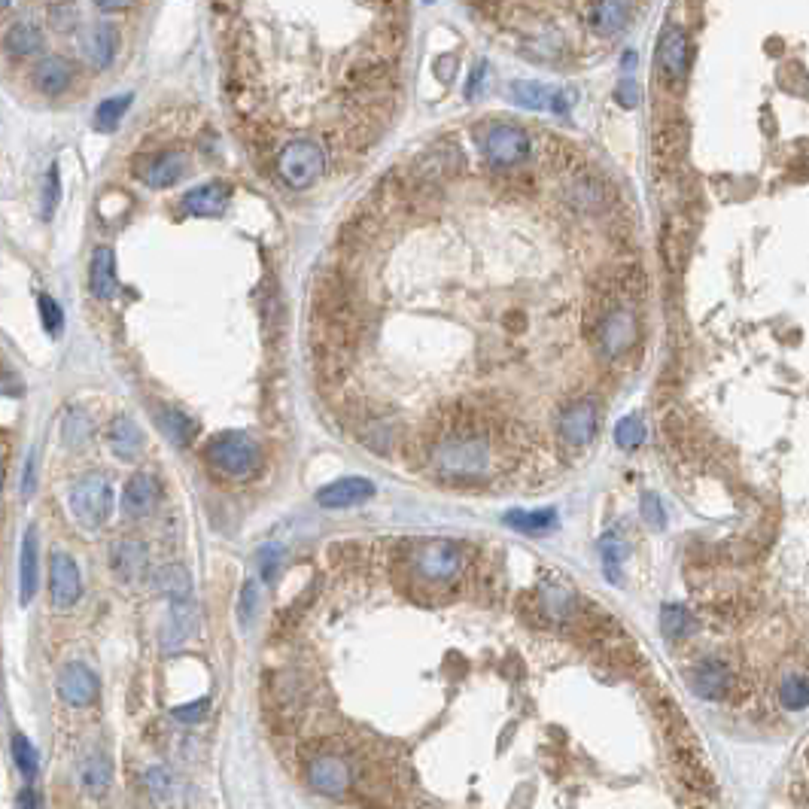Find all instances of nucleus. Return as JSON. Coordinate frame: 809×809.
<instances>
[{
	"label": "nucleus",
	"mask_w": 809,
	"mask_h": 809,
	"mask_svg": "<svg viewBox=\"0 0 809 809\" xmlns=\"http://www.w3.org/2000/svg\"><path fill=\"white\" fill-rule=\"evenodd\" d=\"M597 426H600V414H597L594 402H575L560 414V435L572 448H581V445H587V441H594Z\"/></svg>",
	"instance_id": "nucleus-10"
},
{
	"label": "nucleus",
	"mask_w": 809,
	"mask_h": 809,
	"mask_svg": "<svg viewBox=\"0 0 809 809\" xmlns=\"http://www.w3.org/2000/svg\"><path fill=\"white\" fill-rule=\"evenodd\" d=\"M40 314H43L46 332L58 338L61 329H64V314H61V308H58V302H55L52 296H40Z\"/></svg>",
	"instance_id": "nucleus-41"
},
{
	"label": "nucleus",
	"mask_w": 809,
	"mask_h": 809,
	"mask_svg": "<svg viewBox=\"0 0 809 809\" xmlns=\"http://www.w3.org/2000/svg\"><path fill=\"white\" fill-rule=\"evenodd\" d=\"M49 16L55 19L58 28H70V25H73V16H77V7H70V4L58 7V4H52V7H49Z\"/></svg>",
	"instance_id": "nucleus-46"
},
{
	"label": "nucleus",
	"mask_w": 809,
	"mask_h": 809,
	"mask_svg": "<svg viewBox=\"0 0 809 809\" xmlns=\"http://www.w3.org/2000/svg\"><path fill=\"white\" fill-rule=\"evenodd\" d=\"M4 46H7L10 55L28 58V55H34V52H40V46H43V31H40V25H34V22H16V25L7 31V37H4Z\"/></svg>",
	"instance_id": "nucleus-30"
},
{
	"label": "nucleus",
	"mask_w": 809,
	"mask_h": 809,
	"mask_svg": "<svg viewBox=\"0 0 809 809\" xmlns=\"http://www.w3.org/2000/svg\"><path fill=\"white\" fill-rule=\"evenodd\" d=\"M229 198H232V189L226 183H204L192 192L183 195V210L192 213V216H219L226 207H229Z\"/></svg>",
	"instance_id": "nucleus-17"
},
{
	"label": "nucleus",
	"mask_w": 809,
	"mask_h": 809,
	"mask_svg": "<svg viewBox=\"0 0 809 809\" xmlns=\"http://www.w3.org/2000/svg\"><path fill=\"white\" fill-rule=\"evenodd\" d=\"M55 691L58 697L67 703V706H92L98 700V691H101V682L95 676V670H89L80 660H73V664H64L58 679H55Z\"/></svg>",
	"instance_id": "nucleus-8"
},
{
	"label": "nucleus",
	"mask_w": 809,
	"mask_h": 809,
	"mask_svg": "<svg viewBox=\"0 0 809 809\" xmlns=\"http://www.w3.org/2000/svg\"><path fill=\"white\" fill-rule=\"evenodd\" d=\"M600 341H603V350L609 356L624 353L636 341V320H633V314L627 308L609 311L606 320H603V329H600Z\"/></svg>",
	"instance_id": "nucleus-19"
},
{
	"label": "nucleus",
	"mask_w": 809,
	"mask_h": 809,
	"mask_svg": "<svg viewBox=\"0 0 809 809\" xmlns=\"http://www.w3.org/2000/svg\"><path fill=\"white\" fill-rule=\"evenodd\" d=\"M19 809H40V794L34 791V785H25L19 791Z\"/></svg>",
	"instance_id": "nucleus-50"
},
{
	"label": "nucleus",
	"mask_w": 809,
	"mask_h": 809,
	"mask_svg": "<svg viewBox=\"0 0 809 809\" xmlns=\"http://www.w3.org/2000/svg\"><path fill=\"white\" fill-rule=\"evenodd\" d=\"M484 156L496 168H514L530 156V134L518 125L499 122L484 137Z\"/></svg>",
	"instance_id": "nucleus-5"
},
{
	"label": "nucleus",
	"mask_w": 809,
	"mask_h": 809,
	"mask_svg": "<svg viewBox=\"0 0 809 809\" xmlns=\"http://www.w3.org/2000/svg\"><path fill=\"white\" fill-rule=\"evenodd\" d=\"M156 587L159 591L177 603V600H192V575L186 572V566L180 563H168L156 572Z\"/></svg>",
	"instance_id": "nucleus-29"
},
{
	"label": "nucleus",
	"mask_w": 809,
	"mask_h": 809,
	"mask_svg": "<svg viewBox=\"0 0 809 809\" xmlns=\"http://www.w3.org/2000/svg\"><path fill=\"white\" fill-rule=\"evenodd\" d=\"M280 563H283V548L280 545H265L259 551V569H262V578L265 581H274L277 578Z\"/></svg>",
	"instance_id": "nucleus-43"
},
{
	"label": "nucleus",
	"mask_w": 809,
	"mask_h": 809,
	"mask_svg": "<svg viewBox=\"0 0 809 809\" xmlns=\"http://www.w3.org/2000/svg\"><path fill=\"white\" fill-rule=\"evenodd\" d=\"M186 156L183 153H174V150H168V153H159V156H150L143 162V168H140V177H143V183L146 186H153V189H168V186H174L183 174H186Z\"/></svg>",
	"instance_id": "nucleus-16"
},
{
	"label": "nucleus",
	"mask_w": 809,
	"mask_h": 809,
	"mask_svg": "<svg viewBox=\"0 0 809 809\" xmlns=\"http://www.w3.org/2000/svg\"><path fill=\"white\" fill-rule=\"evenodd\" d=\"M207 460L229 478H250L259 469V448L244 432H223L207 445Z\"/></svg>",
	"instance_id": "nucleus-2"
},
{
	"label": "nucleus",
	"mask_w": 809,
	"mask_h": 809,
	"mask_svg": "<svg viewBox=\"0 0 809 809\" xmlns=\"http://www.w3.org/2000/svg\"><path fill=\"white\" fill-rule=\"evenodd\" d=\"M688 682H691V691L703 700H724L733 691V673L721 660H700L688 673Z\"/></svg>",
	"instance_id": "nucleus-11"
},
{
	"label": "nucleus",
	"mask_w": 809,
	"mask_h": 809,
	"mask_svg": "<svg viewBox=\"0 0 809 809\" xmlns=\"http://www.w3.org/2000/svg\"><path fill=\"white\" fill-rule=\"evenodd\" d=\"M600 554H603V569H606V578L612 584H621V563L627 557V545L618 539V536H606L600 542Z\"/></svg>",
	"instance_id": "nucleus-35"
},
{
	"label": "nucleus",
	"mask_w": 809,
	"mask_h": 809,
	"mask_svg": "<svg viewBox=\"0 0 809 809\" xmlns=\"http://www.w3.org/2000/svg\"><path fill=\"white\" fill-rule=\"evenodd\" d=\"M587 13H591V22L597 31L603 34H615L627 25L630 19V7L627 4H594V7H587Z\"/></svg>",
	"instance_id": "nucleus-31"
},
{
	"label": "nucleus",
	"mask_w": 809,
	"mask_h": 809,
	"mask_svg": "<svg viewBox=\"0 0 809 809\" xmlns=\"http://www.w3.org/2000/svg\"><path fill=\"white\" fill-rule=\"evenodd\" d=\"M414 569L423 581H432V584H448L460 575L463 569V551L460 545L454 542H426L417 557H414Z\"/></svg>",
	"instance_id": "nucleus-6"
},
{
	"label": "nucleus",
	"mask_w": 809,
	"mask_h": 809,
	"mask_svg": "<svg viewBox=\"0 0 809 809\" xmlns=\"http://www.w3.org/2000/svg\"><path fill=\"white\" fill-rule=\"evenodd\" d=\"M511 101L518 107H524V110H554L560 116H566V110H569L563 92L548 89L542 83H530V80L511 83Z\"/></svg>",
	"instance_id": "nucleus-15"
},
{
	"label": "nucleus",
	"mask_w": 809,
	"mask_h": 809,
	"mask_svg": "<svg viewBox=\"0 0 809 809\" xmlns=\"http://www.w3.org/2000/svg\"><path fill=\"white\" fill-rule=\"evenodd\" d=\"M128 4H98V10H104V13H119V10H125Z\"/></svg>",
	"instance_id": "nucleus-52"
},
{
	"label": "nucleus",
	"mask_w": 809,
	"mask_h": 809,
	"mask_svg": "<svg viewBox=\"0 0 809 809\" xmlns=\"http://www.w3.org/2000/svg\"><path fill=\"white\" fill-rule=\"evenodd\" d=\"M58 201H61V177H58V165H52L49 177H46V189H43V216L46 219H52Z\"/></svg>",
	"instance_id": "nucleus-42"
},
{
	"label": "nucleus",
	"mask_w": 809,
	"mask_h": 809,
	"mask_svg": "<svg viewBox=\"0 0 809 809\" xmlns=\"http://www.w3.org/2000/svg\"><path fill=\"white\" fill-rule=\"evenodd\" d=\"M615 441H618V448L624 451H636L642 441H645V423L639 417H624L618 420L615 426Z\"/></svg>",
	"instance_id": "nucleus-38"
},
{
	"label": "nucleus",
	"mask_w": 809,
	"mask_h": 809,
	"mask_svg": "<svg viewBox=\"0 0 809 809\" xmlns=\"http://www.w3.org/2000/svg\"><path fill=\"white\" fill-rule=\"evenodd\" d=\"M618 104H621V107H636V104H639V89H636V83H621V86H618Z\"/></svg>",
	"instance_id": "nucleus-49"
},
{
	"label": "nucleus",
	"mask_w": 809,
	"mask_h": 809,
	"mask_svg": "<svg viewBox=\"0 0 809 809\" xmlns=\"http://www.w3.org/2000/svg\"><path fill=\"white\" fill-rule=\"evenodd\" d=\"M256 609H259V584H256V581H247V584L241 587V600H238V618H241L244 627L253 624Z\"/></svg>",
	"instance_id": "nucleus-40"
},
{
	"label": "nucleus",
	"mask_w": 809,
	"mask_h": 809,
	"mask_svg": "<svg viewBox=\"0 0 809 809\" xmlns=\"http://www.w3.org/2000/svg\"><path fill=\"white\" fill-rule=\"evenodd\" d=\"M779 700L788 712L809 706V679L806 676H788L779 688Z\"/></svg>",
	"instance_id": "nucleus-36"
},
{
	"label": "nucleus",
	"mask_w": 809,
	"mask_h": 809,
	"mask_svg": "<svg viewBox=\"0 0 809 809\" xmlns=\"http://www.w3.org/2000/svg\"><path fill=\"white\" fill-rule=\"evenodd\" d=\"M207 706H210V700L201 697V700H195V703L177 706V709H174V718L183 721V724H195V721H201V718L207 715Z\"/></svg>",
	"instance_id": "nucleus-45"
},
{
	"label": "nucleus",
	"mask_w": 809,
	"mask_h": 809,
	"mask_svg": "<svg viewBox=\"0 0 809 809\" xmlns=\"http://www.w3.org/2000/svg\"><path fill=\"white\" fill-rule=\"evenodd\" d=\"M70 511L86 530H101L113 518V487L104 475H86L70 490Z\"/></svg>",
	"instance_id": "nucleus-3"
},
{
	"label": "nucleus",
	"mask_w": 809,
	"mask_h": 809,
	"mask_svg": "<svg viewBox=\"0 0 809 809\" xmlns=\"http://www.w3.org/2000/svg\"><path fill=\"white\" fill-rule=\"evenodd\" d=\"M375 493V484L369 478H338L326 487L317 490V502L323 508H350V505H359Z\"/></svg>",
	"instance_id": "nucleus-13"
},
{
	"label": "nucleus",
	"mask_w": 809,
	"mask_h": 809,
	"mask_svg": "<svg viewBox=\"0 0 809 809\" xmlns=\"http://www.w3.org/2000/svg\"><path fill=\"white\" fill-rule=\"evenodd\" d=\"M511 530L518 533H527V536H542V533H551L557 527V511L554 508H536V511H527V508H514L502 518Z\"/></svg>",
	"instance_id": "nucleus-25"
},
{
	"label": "nucleus",
	"mask_w": 809,
	"mask_h": 809,
	"mask_svg": "<svg viewBox=\"0 0 809 809\" xmlns=\"http://www.w3.org/2000/svg\"><path fill=\"white\" fill-rule=\"evenodd\" d=\"M73 83V64L67 58L49 55L34 67V86L43 95H61Z\"/></svg>",
	"instance_id": "nucleus-22"
},
{
	"label": "nucleus",
	"mask_w": 809,
	"mask_h": 809,
	"mask_svg": "<svg viewBox=\"0 0 809 809\" xmlns=\"http://www.w3.org/2000/svg\"><path fill=\"white\" fill-rule=\"evenodd\" d=\"M80 46H83L86 61H89L92 67L104 70V67H110L113 58H116V49H119V31H116V25H110V22H98V25H92V28L83 34Z\"/></svg>",
	"instance_id": "nucleus-14"
},
{
	"label": "nucleus",
	"mask_w": 809,
	"mask_h": 809,
	"mask_svg": "<svg viewBox=\"0 0 809 809\" xmlns=\"http://www.w3.org/2000/svg\"><path fill=\"white\" fill-rule=\"evenodd\" d=\"M92 435V420L86 411H70L67 420H64V441L67 445H83V441Z\"/></svg>",
	"instance_id": "nucleus-39"
},
{
	"label": "nucleus",
	"mask_w": 809,
	"mask_h": 809,
	"mask_svg": "<svg viewBox=\"0 0 809 809\" xmlns=\"http://www.w3.org/2000/svg\"><path fill=\"white\" fill-rule=\"evenodd\" d=\"M128 104H131V95L101 101L98 110H95V128H98V131H113V128L119 125V119L125 116Z\"/></svg>",
	"instance_id": "nucleus-37"
},
{
	"label": "nucleus",
	"mask_w": 809,
	"mask_h": 809,
	"mask_svg": "<svg viewBox=\"0 0 809 809\" xmlns=\"http://www.w3.org/2000/svg\"><path fill=\"white\" fill-rule=\"evenodd\" d=\"M159 481L153 475H134L128 484H125V493H122V505L131 518H146V514H153V508L159 505Z\"/></svg>",
	"instance_id": "nucleus-18"
},
{
	"label": "nucleus",
	"mask_w": 809,
	"mask_h": 809,
	"mask_svg": "<svg viewBox=\"0 0 809 809\" xmlns=\"http://www.w3.org/2000/svg\"><path fill=\"white\" fill-rule=\"evenodd\" d=\"M4 384H7V393H22V390H25V384L16 381L13 372H4Z\"/></svg>",
	"instance_id": "nucleus-51"
},
{
	"label": "nucleus",
	"mask_w": 809,
	"mask_h": 809,
	"mask_svg": "<svg viewBox=\"0 0 809 809\" xmlns=\"http://www.w3.org/2000/svg\"><path fill=\"white\" fill-rule=\"evenodd\" d=\"M484 80H487V64L478 61L475 70H472V80H469V86H466V98H478V89H481Z\"/></svg>",
	"instance_id": "nucleus-48"
},
{
	"label": "nucleus",
	"mask_w": 809,
	"mask_h": 809,
	"mask_svg": "<svg viewBox=\"0 0 809 809\" xmlns=\"http://www.w3.org/2000/svg\"><path fill=\"white\" fill-rule=\"evenodd\" d=\"M642 518L648 521V527H664L667 524V514H664V505H660V499L654 493H645L642 496Z\"/></svg>",
	"instance_id": "nucleus-44"
},
{
	"label": "nucleus",
	"mask_w": 809,
	"mask_h": 809,
	"mask_svg": "<svg viewBox=\"0 0 809 809\" xmlns=\"http://www.w3.org/2000/svg\"><path fill=\"white\" fill-rule=\"evenodd\" d=\"M697 627L694 615L685 606H664L660 609V630H664L667 639H685L691 636Z\"/></svg>",
	"instance_id": "nucleus-32"
},
{
	"label": "nucleus",
	"mask_w": 809,
	"mask_h": 809,
	"mask_svg": "<svg viewBox=\"0 0 809 809\" xmlns=\"http://www.w3.org/2000/svg\"><path fill=\"white\" fill-rule=\"evenodd\" d=\"M657 64L667 80H682L688 70V37L682 28H667L657 40Z\"/></svg>",
	"instance_id": "nucleus-12"
},
{
	"label": "nucleus",
	"mask_w": 809,
	"mask_h": 809,
	"mask_svg": "<svg viewBox=\"0 0 809 809\" xmlns=\"http://www.w3.org/2000/svg\"><path fill=\"white\" fill-rule=\"evenodd\" d=\"M110 445L122 460H137L140 448H143V435L137 429V423L131 417H116L110 426Z\"/></svg>",
	"instance_id": "nucleus-28"
},
{
	"label": "nucleus",
	"mask_w": 809,
	"mask_h": 809,
	"mask_svg": "<svg viewBox=\"0 0 809 809\" xmlns=\"http://www.w3.org/2000/svg\"><path fill=\"white\" fill-rule=\"evenodd\" d=\"M308 782L314 791H320L326 797H341L353 782V770H350L347 758H341L335 752H317L308 761Z\"/></svg>",
	"instance_id": "nucleus-7"
},
{
	"label": "nucleus",
	"mask_w": 809,
	"mask_h": 809,
	"mask_svg": "<svg viewBox=\"0 0 809 809\" xmlns=\"http://www.w3.org/2000/svg\"><path fill=\"white\" fill-rule=\"evenodd\" d=\"M89 286L95 299H113L116 296V253L110 247H98L92 253V265H89Z\"/></svg>",
	"instance_id": "nucleus-21"
},
{
	"label": "nucleus",
	"mask_w": 809,
	"mask_h": 809,
	"mask_svg": "<svg viewBox=\"0 0 809 809\" xmlns=\"http://www.w3.org/2000/svg\"><path fill=\"white\" fill-rule=\"evenodd\" d=\"M156 423L165 432V438L171 441V445H177V448H186L189 441L195 438V420L189 414L177 411V408H159L156 411Z\"/></svg>",
	"instance_id": "nucleus-26"
},
{
	"label": "nucleus",
	"mask_w": 809,
	"mask_h": 809,
	"mask_svg": "<svg viewBox=\"0 0 809 809\" xmlns=\"http://www.w3.org/2000/svg\"><path fill=\"white\" fill-rule=\"evenodd\" d=\"M326 171V153L317 140H296L286 143L277 156V174L289 189H311Z\"/></svg>",
	"instance_id": "nucleus-1"
},
{
	"label": "nucleus",
	"mask_w": 809,
	"mask_h": 809,
	"mask_svg": "<svg viewBox=\"0 0 809 809\" xmlns=\"http://www.w3.org/2000/svg\"><path fill=\"white\" fill-rule=\"evenodd\" d=\"M110 554H113V572H116L122 581L134 584V581L143 578V572H146V548H143L140 542L122 539V542L113 545Z\"/></svg>",
	"instance_id": "nucleus-24"
},
{
	"label": "nucleus",
	"mask_w": 809,
	"mask_h": 809,
	"mask_svg": "<svg viewBox=\"0 0 809 809\" xmlns=\"http://www.w3.org/2000/svg\"><path fill=\"white\" fill-rule=\"evenodd\" d=\"M10 752H13V764H16V770L31 782L34 776H37V770H40V755H37V749H34V743L25 737L22 730H16L13 733V740H10Z\"/></svg>",
	"instance_id": "nucleus-33"
},
{
	"label": "nucleus",
	"mask_w": 809,
	"mask_h": 809,
	"mask_svg": "<svg viewBox=\"0 0 809 809\" xmlns=\"http://www.w3.org/2000/svg\"><path fill=\"white\" fill-rule=\"evenodd\" d=\"M195 630V606L192 600H177L171 603V615H168V627H165V648H177L183 645Z\"/></svg>",
	"instance_id": "nucleus-27"
},
{
	"label": "nucleus",
	"mask_w": 809,
	"mask_h": 809,
	"mask_svg": "<svg viewBox=\"0 0 809 809\" xmlns=\"http://www.w3.org/2000/svg\"><path fill=\"white\" fill-rule=\"evenodd\" d=\"M113 785V761L104 752H92L80 764V788L89 797H104Z\"/></svg>",
	"instance_id": "nucleus-23"
},
{
	"label": "nucleus",
	"mask_w": 809,
	"mask_h": 809,
	"mask_svg": "<svg viewBox=\"0 0 809 809\" xmlns=\"http://www.w3.org/2000/svg\"><path fill=\"white\" fill-rule=\"evenodd\" d=\"M37 581H40V554H37V530L31 527L22 539L19 551V603L28 606L37 594Z\"/></svg>",
	"instance_id": "nucleus-20"
},
{
	"label": "nucleus",
	"mask_w": 809,
	"mask_h": 809,
	"mask_svg": "<svg viewBox=\"0 0 809 809\" xmlns=\"http://www.w3.org/2000/svg\"><path fill=\"white\" fill-rule=\"evenodd\" d=\"M143 782H146V788H150V794L156 797V800H162V803H177V779H174V773L171 770H165V767H150L146 770V776H143Z\"/></svg>",
	"instance_id": "nucleus-34"
},
{
	"label": "nucleus",
	"mask_w": 809,
	"mask_h": 809,
	"mask_svg": "<svg viewBox=\"0 0 809 809\" xmlns=\"http://www.w3.org/2000/svg\"><path fill=\"white\" fill-rule=\"evenodd\" d=\"M435 463L454 475L481 472L487 463V441L475 432H448L435 448Z\"/></svg>",
	"instance_id": "nucleus-4"
},
{
	"label": "nucleus",
	"mask_w": 809,
	"mask_h": 809,
	"mask_svg": "<svg viewBox=\"0 0 809 809\" xmlns=\"http://www.w3.org/2000/svg\"><path fill=\"white\" fill-rule=\"evenodd\" d=\"M49 575H52V603L55 609H70L73 603L80 600L83 594V581H80V569H77V560L67 557V554H52V563H49Z\"/></svg>",
	"instance_id": "nucleus-9"
},
{
	"label": "nucleus",
	"mask_w": 809,
	"mask_h": 809,
	"mask_svg": "<svg viewBox=\"0 0 809 809\" xmlns=\"http://www.w3.org/2000/svg\"><path fill=\"white\" fill-rule=\"evenodd\" d=\"M34 475H37V451L28 454L25 460V475H22V496H31L34 493Z\"/></svg>",
	"instance_id": "nucleus-47"
}]
</instances>
